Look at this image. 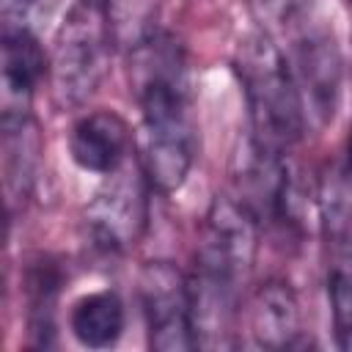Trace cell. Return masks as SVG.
Returning a JSON list of instances; mask_svg holds the SVG:
<instances>
[{"label": "cell", "mask_w": 352, "mask_h": 352, "mask_svg": "<svg viewBox=\"0 0 352 352\" xmlns=\"http://www.w3.org/2000/svg\"><path fill=\"white\" fill-rule=\"evenodd\" d=\"M253 338L267 349L294 346L300 338V305L283 280L264 283L250 305Z\"/></svg>", "instance_id": "9c48e42d"}, {"label": "cell", "mask_w": 352, "mask_h": 352, "mask_svg": "<svg viewBox=\"0 0 352 352\" xmlns=\"http://www.w3.org/2000/svg\"><path fill=\"white\" fill-rule=\"evenodd\" d=\"M346 173H349V179H352V140H349V162H346Z\"/></svg>", "instance_id": "5bb4252c"}, {"label": "cell", "mask_w": 352, "mask_h": 352, "mask_svg": "<svg viewBox=\"0 0 352 352\" xmlns=\"http://www.w3.org/2000/svg\"><path fill=\"white\" fill-rule=\"evenodd\" d=\"M140 302L148 344L160 352H187L198 346L192 327L190 283L168 261H148L140 272Z\"/></svg>", "instance_id": "8992f818"}, {"label": "cell", "mask_w": 352, "mask_h": 352, "mask_svg": "<svg viewBox=\"0 0 352 352\" xmlns=\"http://www.w3.org/2000/svg\"><path fill=\"white\" fill-rule=\"evenodd\" d=\"M69 324L80 344L91 349L110 346L124 330V305L113 292H94L72 308Z\"/></svg>", "instance_id": "8fae6325"}, {"label": "cell", "mask_w": 352, "mask_h": 352, "mask_svg": "<svg viewBox=\"0 0 352 352\" xmlns=\"http://www.w3.org/2000/svg\"><path fill=\"white\" fill-rule=\"evenodd\" d=\"M132 91L140 107V165L160 192L184 184L195 160V118L187 60L168 33H148L132 47Z\"/></svg>", "instance_id": "6da1fadb"}, {"label": "cell", "mask_w": 352, "mask_h": 352, "mask_svg": "<svg viewBox=\"0 0 352 352\" xmlns=\"http://www.w3.org/2000/svg\"><path fill=\"white\" fill-rule=\"evenodd\" d=\"M60 0H0V16L6 30L36 33L52 19Z\"/></svg>", "instance_id": "4fadbf2b"}, {"label": "cell", "mask_w": 352, "mask_h": 352, "mask_svg": "<svg viewBox=\"0 0 352 352\" xmlns=\"http://www.w3.org/2000/svg\"><path fill=\"white\" fill-rule=\"evenodd\" d=\"M110 0H77L58 30L52 50V91L58 104L85 102L107 69Z\"/></svg>", "instance_id": "277c9868"}, {"label": "cell", "mask_w": 352, "mask_h": 352, "mask_svg": "<svg viewBox=\"0 0 352 352\" xmlns=\"http://www.w3.org/2000/svg\"><path fill=\"white\" fill-rule=\"evenodd\" d=\"M47 72V58L36 33L6 30L0 44V107L3 121L30 118L33 91Z\"/></svg>", "instance_id": "52a82bcc"}, {"label": "cell", "mask_w": 352, "mask_h": 352, "mask_svg": "<svg viewBox=\"0 0 352 352\" xmlns=\"http://www.w3.org/2000/svg\"><path fill=\"white\" fill-rule=\"evenodd\" d=\"M258 220L239 201L217 195L201 228L190 283L192 327L198 346H223L236 316L242 286L253 270Z\"/></svg>", "instance_id": "7a4b0ae2"}, {"label": "cell", "mask_w": 352, "mask_h": 352, "mask_svg": "<svg viewBox=\"0 0 352 352\" xmlns=\"http://www.w3.org/2000/svg\"><path fill=\"white\" fill-rule=\"evenodd\" d=\"M234 69L250 110V138L261 148L286 154L302 140L308 126L302 96L286 55L264 30L248 33L236 44Z\"/></svg>", "instance_id": "3957f363"}, {"label": "cell", "mask_w": 352, "mask_h": 352, "mask_svg": "<svg viewBox=\"0 0 352 352\" xmlns=\"http://www.w3.org/2000/svg\"><path fill=\"white\" fill-rule=\"evenodd\" d=\"M38 162V135L33 118L3 121V173H6V192L8 206L22 201L33 184Z\"/></svg>", "instance_id": "30bf717a"}, {"label": "cell", "mask_w": 352, "mask_h": 352, "mask_svg": "<svg viewBox=\"0 0 352 352\" xmlns=\"http://www.w3.org/2000/svg\"><path fill=\"white\" fill-rule=\"evenodd\" d=\"M69 151L82 170L113 173L129 157V126L118 113H91L72 126Z\"/></svg>", "instance_id": "ba28073f"}, {"label": "cell", "mask_w": 352, "mask_h": 352, "mask_svg": "<svg viewBox=\"0 0 352 352\" xmlns=\"http://www.w3.org/2000/svg\"><path fill=\"white\" fill-rule=\"evenodd\" d=\"M330 261H327V294L333 311L336 341L341 349L352 352V239L330 236Z\"/></svg>", "instance_id": "7c38bea8"}, {"label": "cell", "mask_w": 352, "mask_h": 352, "mask_svg": "<svg viewBox=\"0 0 352 352\" xmlns=\"http://www.w3.org/2000/svg\"><path fill=\"white\" fill-rule=\"evenodd\" d=\"M85 206V228L96 248L124 253L146 228V170L135 160H124Z\"/></svg>", "instance_id": "5b68a950"}]
</instances>
